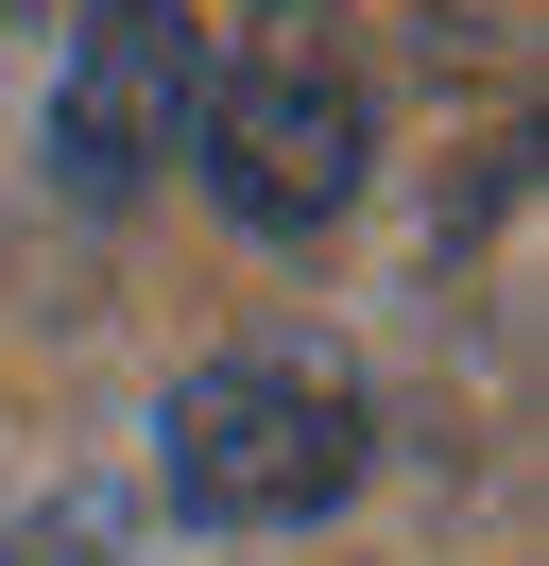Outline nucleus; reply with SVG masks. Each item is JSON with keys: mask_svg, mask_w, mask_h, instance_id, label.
<instances>
[{"mask_svg": "<svg viewBox=\"0 0 549 566\" xmlns=\"http://www.w3.org/2000/svg\"><path fill=\"white\" fill-rule=\"evenodd\" d=\"M377 395L327 344H224L155 395V481L189 532H309L327 497H361Z\"/></svg>", "mask_w": 549, "mask_h": 566, "instance_id": "obj_1", "label": "nucleus"}, {"mask_svg": "<svg viewBox=\"0 0 549 566\" xmlns=\"http://www.w3.org/2000/svg\"><path fill=\"white\" fill-rule=\"evenodd\" d=\"M224 86L189 0H69V52H52V189L69 207H137L155 172H189V120Z\"/></svg>", "mask_w": 549, "mask_h": 566, "instance_id": "obj_2", "label": "nucleus"}, {"mask_svg": "<svg viewBox=\"0 0 549 566\" xmlns=\"http://www.w3.org/2000/svg\"><path fill=\"white\" fill-rule=\"evenodd\" d=\"M361 155H377L361 86L309 70V52L224 70V86H206V120H189V172H206V207H224L240 241H327V223L361 207Z\"/></svg>", "mask_w": 549, "mask_h": 566, "instance_id": "obj_3", "label": "nucleus"}, {"mask_svg": "<svg viewBox=\"0 0 549 566\" xmlns=\"http://www.w3.org/2000/svg\"><path fill=\"white\" fill-rule=\"evenodd\" d=\"M0 566H121V515H103V497H52V515L0 532Z\"/></svg>", "mask_w": 549, "mask_h": 566, "instance_id": "obj_4", "label": "nucleus"}]
</instances>
